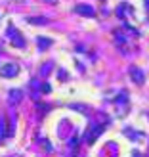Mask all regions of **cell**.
Instances as JSON below:
<instances>
[{
    "label": "cell",
    "mask_w": 149,
    "mask_h": 157,
    "mask_svg": "<svg viewBox=\"0 0 149 157\" xmlns=\"http://www.w3.org/2000/svg\"><path fill=\"white\" fill-rule=\"evenodd\" d=\"M0 73H2V77H6V78H12V77H15L19 73V67L15 63H6L2 69H0Z\"/></svg>",
    "instance_id": "6da1fadb"
},
{
    "label": "cell",
    "mask_w": 149,
    "mask_h": 157,
    "mask_svg": "<svg viewBox=\"0 0 149 157\" xmlns=\"http://www.w3.org/2000/svg\"><path fill=\"white\" fill-rule=\"evenodd\" d=\"M75 12L80 13V15H84V17H94V15H96V10H94L92 6H88V4H78L75 8Z\"/></svg>",
    "instance_id": "7a4b0ae2"
},
{
    "label": "cell",
    "mask_w": 149,
    "mask_h": 157,
    "mask_svg": "<svg viewBox=\"0 0 149 157\" xmlns=\"http://www.w3.org/2000/svg\"><path fill=\"white\" fill-rule=\"evenodd\" d=\"M130 78H132L136 84H143L145 75H143V71H142L140 67H130Z\"/></svg>",
    "instance_id": "3957f363"
},
{
    "label": "cell",
    "mask_w": 149,
    "mask_h": 157,
    "mask_svg": "<svg viewBox=\"0 0 149 157\" xmlns=\"http://www.w3.org/2000/svg\"><path fill=\"white\" fill-rule=\"evenodd\" d=\"M101 132H103V124H98V127H94V128L90 130V134L86 136V142H88V144H94V142H96V138L101 134Z\"/></svg>",
    "instance_id": "277c9868"
},
{
    "label": "cell",
    "mask_w": 149,
    "mask_h": 157,
    "mask_svg": "<svg viewBox=\"0 0 149 157\" xmlns=\"http://www.w3.org/2000/svg\"><path fill=\"white\" fill-rule=\"evenodd\" d=\"M50 44H52L50 38H46V36H38V48H40V50H46Z\"/></svg>",
    "instance_id": "5b68a950"
},
{
    "label": "cell",
    "mask_w": 149,
    "mask_h": 157,
    "mask_svg": "<svg viewBox=\"0 0 149 157\" xmlns=\"http://www.w3.org/2000/svg\"><path fill=\"white\" fill-rule=\"evenodd\" d=\"M21 96H23L21 90H12L10 92V101H12V104H17V101L21 100Z\"/></svg>",
    "instance_id": "8992f818"
},
{
    "label": "cell",
    "mask_w": 149,
    "mask_h": 157,
    "mask_svg": "<svg viewBox=\"0 0 149 157\" xmlns=\"http://www.w3.org/2000/svg\"><path fill=\"white\" fill-rule=\"evenodd\" d=\"M29 23H33V25H46L48 19L46 17H29Z\"/></svg>",
    "instance_id": "52a82bcc"
},
{
    "label": "cell",
    "mask_w": 149,
    "mask_h": 157,
    "mask_svg": "<svg viewBox=\"0 0 149 157\" xmlns=\"http://www.w3.org/2000/svg\"><path fill=\"white\" fill-rule=\"evenodd\" d=\"M50 90H52V88H50V84H48V82H42V86H40V92H42V94H48Z\"/></svg>",
    "instance_id": "ba28073f"
},
{
    "label": "cell",
    "mask_w": 149,
    "mask_h": 157,
    "mask_svg": "<svg viewBox=\"0 0 149 157\" xmlns=\"http://www.w3.org/2000/svg\"><path fill=\"white\" fill-rule=\"evenodd\" d=\"M4 130H6V123H4V121H0V140H2V138H4V134H6Z\"/></svg>",
    "instance_id": "9c48e42d"
},
{
    "label": "cell",
    "mask_w": 149,
    "mask_h": 157,
    "mask_svg": "<svg viewBox=\"0 0 149 157\" xmlns=\"http://www.w3.org/2000/svg\"><path fill=\"white\" fill-rule=\"evenodd\" d=\"M54 147H52V144L48 142V140H44V151H52Z\"/></svg>",
    "instance_id": "30bf717a"
},
{
    "label": "cell",
    "mask_w": 149,
    "mask_h": 157,
    "mask_svg": "<svg viewBox=\"0 0 149 157\" xmlns=\"http://www.w3.org/2000/svg\"><path fill=\"white\" fill-rule=\"evenodd\" d=\"M134 157H142V155H140V153H138V151H134Z\"/></svg>",
    "instance_id": "8fae6325"
},
{
    "label": "cell",
    "mask_w": 149,
    "mask_h": 157,
    "mask_svg": "<svg viewBox=\"0 0 149 157\" xmlns=\"http://www.w3.org/2000/svg\"><path fill=\"white\" fill-rule=\"evenodd\" d=\"M145 4H147V12H149V0H145Z\"/></svg>",
    "instance_id": "7c38bea8"
},
{
    "label": "cell",
    "mask_w": 149,
    "mask_h": 157,
    "mask_svg": "<svg viewBox=\"0 0 149 157\" xmlns=\"http://www.w3.org/2000/svg\"><path fill=\"white\" fill-rule=\"evenodd\" d=\"M48 2H52V4H56V0H48Z\"/></svg>",
    "instance_id": "4fadbf2b"
}]
</instances>
